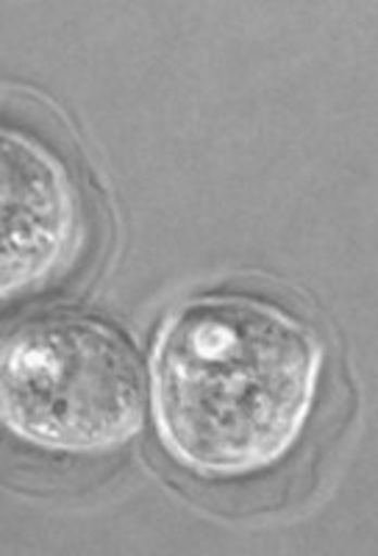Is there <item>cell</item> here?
<instances>
[{"label": "cell", "mask_w": 378, "mask_h": 556, "mask_svg": "<svg viewBox=\"0 0 378 556\" xmlns=\"http://www.w3.org/2000/svg\"><path fill=\"white\" fill-rule=\"evenodd\" d=\"M81 181L62 153L0 121V304L56 281L84 245Z\"/></svg>", "instance_id": "cell-3"}, {"label": "cell", "mask_w": 378, "mask_h": 556, "mask_svg": "<svg viewBox=\"0 0 378 556\" xmlns=\"http://www.w3.org/2000/svg\"><path fill=\"white\" fill-rule=\"evenodd\" d=\"M326 345L312 326L251 295H201L156 331L148 401L173 465L209 481L278 468L320 399Z\"/></svg>", "instance_id": "cell-1"}, {"label": "cell", "mask_w": 378, "mask_h": 556, "mask_svg": "<svg viewBox=\"0 0 378 556\" xmlns=\"http://www.w3.org/2000/svg\"><path fill=\"white\" fill-rule=\"evenodd\" d=\"M146 379L101 320L48 317L0 345V429L48 454L98 456L142 431Z\"/></svg>", "instance_id": "cell-2"}]
</instances>
